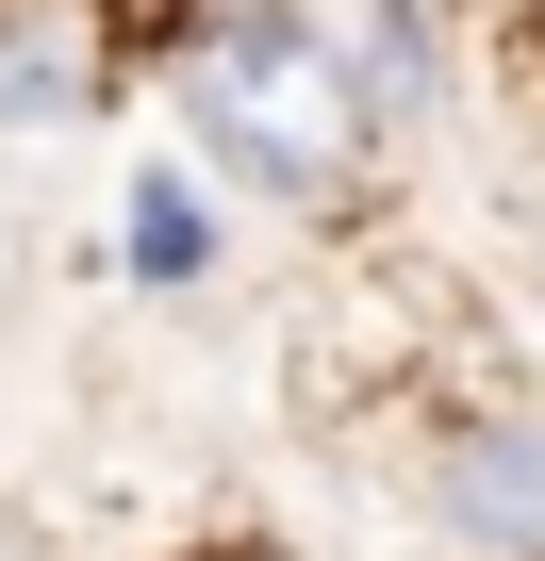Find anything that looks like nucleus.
<instances>
[{
    "label": "nucleus",
    "instance_id": "obj_1",
    "mask_svg": "<svg viewBox=\"0 0 545 561\" xmlns=\"http://www.w3.org/2000/svg\"><path fill=\"white\" fill-rule=\"evenodd\" d=\"M182 133L231 165V182H264V198H348V165L381 149V100H364V67L315 34V18H215L198 50H182Z\"/></svg>",
    "mask_w": 545,
    "mask_h": 561
},
{
    "label": "nucleus",
    "instance_id": "obj_2",
    "mask_svg": "<svg viewBox=\"0 0 545 561\" xmlns=\"http://www.w3.org/2000/svg\"><path fill=\"white\" fill-rule=\"evenodd\" d=\"M430 512H446L463 545L529 561V545H545V430H529V413H463L446 462H430Z\"/></svg>",
    "mask_w": 545,
    "mask_h": 561
}]
</instances>
